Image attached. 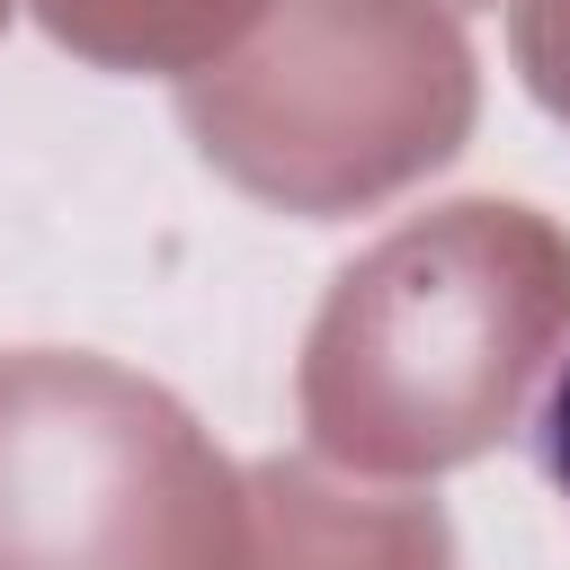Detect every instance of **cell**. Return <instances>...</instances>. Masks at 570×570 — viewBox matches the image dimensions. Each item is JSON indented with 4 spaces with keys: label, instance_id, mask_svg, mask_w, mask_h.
Here are the masks:
<instances>
[{
    "label": "cell",
    "instance_id": "7",
    "mask_svg": "<svg viewBox=\"0 0 570 570\" xmlns=\"http://www.w3.org/2000/svg\"><path fill=\"white\" fill-rule=\"evenodd\" d=\"M534 445H543V472H552L561 499H570V365H561V383H552V401H543V419H534Z\"/></svg>",
    "mask_w": 570,
    "mask_h": 570
},
{
    "label": "cell",
    "instance_id": "6",
    "mask_svg": "<svg viewBox=\"0 0 570 570\" xmlns=\"http://www.w3.org/2000/svg\"><path fill=\"white\" fill-rule=\"evenodd\" d=\"M508 45H517L525 89L570 125V0H517L508 9Z\"/></svg>",
    "mask_w": 570,
    "mask_h": 570
},
{
    "label": "cell",
    "instance_id": "3",
    "mask_svg": "<svg viewBox=\"0 0 570 570\" xmlns=\"http://www.w3.org/2000/svg\"><path fill=\"white\" fill-rule=\"evenodd\" d=\"M0 570H267V525L178 392L89 347H9Z\"/></svg>",
    "mask_w": 570,
    "mask_h": 570
},
{
    "label": "cell",
    "instance_id": "8",
    "mask_svg": "<svg viewBox=\"0 0 570 570\" xmlns=\"http://www.w3.org/2000/svg\"><path fill=\"white\" fill-rule=\"evenodd\" d=\"M0 27H9V0H0Z\"/></svg>",
    "mask_w": 570,
    "mask_h": 570
},
{
    "label": "cell",
    "instance_id": "5",
    "mask_svg": "<svg viewBox=\"0 0 570 570\" xmlns=\"http://www.w3.org/2000/svg\"><path fill=\"white\" fill-rule=\"evenodd\" d=\"M285 0H36L45 36L98 71H214Z\"/></svg>",
    "mask_w": 570,
    "mask_h": 570
},
{
    "label": "cell",
    "instance_id": "2",
    "mask_svg": "<svg viewBox=\"0 0 570 570\" xmlns=\"http://www.w3.org/2000/svg\"><path fill=\"white\" fill-rule=\"evenodd\" d=\"M481 71L436 0H285L258 45L178 89V125L240 196L330 223L472 142Z\"/></svg>",
    "mask_w": 570,
    "mask_h": 570
},
{
    "label": "cell",
    "instance_id": "1",
    "mask_svg": "<svg viewBox=\"0 0 570 570\" xmlns=\"http://www.w3.org/2000/svg\"><path fill=\"white\" fill-rule=\"evenodd\" d=\"M570 338V232L517 196H454L338 267L303 338V436L365 481L490 454Z\"/></svg>",
    "mask_w": 570,
    "mask_h": 570
},
{
    "label": "cell",
    "instance_id": "4",
    "mask_svg": "<svg viewBox=\"0 0 570 570\" xmlns=\"http://www.w3.org/2000/svg\"><path fill=\"white\" fill-rule=\"evenodd\" d=\"M267 570H454V525L436 499L347 490L321 463H249Z\"/></svg>",
    "mask_w": 570,
    "mask_h": 570
}]
</instances>
